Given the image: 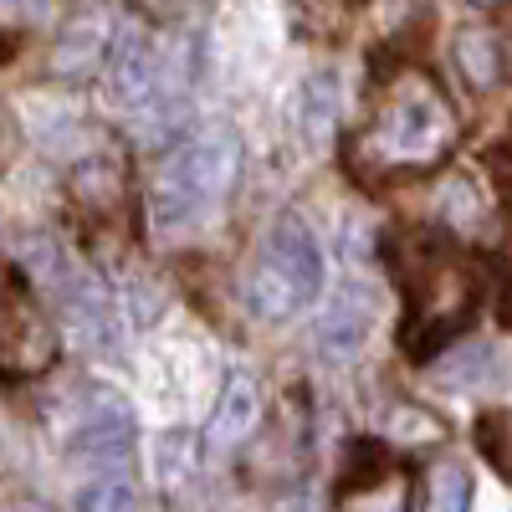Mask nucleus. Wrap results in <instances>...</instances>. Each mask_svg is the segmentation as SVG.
Masks as SVG:
<instances>
[{
  "instance_id": "18",
  "label": "nucleus",
  "mask_w": 512,
  "mask_h": 512,
  "mask_svg": "<svg viewBox=\"0 0 512 512\" xmlns=\"http://www.w3.org/2000/svg\"><path fill=\"white\" fill-rule=\"evenodd\" d=\"M477 446L497 472L512 482V410H487L477 420Z\"/></svg>"
},
{
  "instance_id": "11",
  "label": "nucleus",
  "mask_w": 512,
  "mask_h": 512,
  "mask_svg": "<svg viewBox=\"0 0 512 512\" xmlns=\"http://www.w3.org/2000/svg\"><path fill=\"white\" fill-rule=\"evenodd\" d=\"M108 62V21L98 11H82L67 21V31L57 36V52H52V72L62 77H88L93 67Z\"/></svg>"
},
{
  "instance_id": "13",
  "label": "nucleus",
  "mask_w": 512,
  "mask_h": 512,
  "mask_svg": "<svg viewBox=\"0 0 512 512\" xmlns=\"http://www.w3.org/2000/svg\"><path fill=\"white\" fill-rule=\"evenodd\" d=\"M431 379L441 384V390L472 395V390H487V384L502 379V359H497V349H487V344H461V349H446V354L431 364Z\"/></svg>"
},
{
  "instance_id": "19",
  "label": "nucleus",
  "mask_w": 512,
  "mask_h": 512,
  "mask_svg": "<svg viewBox=\"0 0 512 512\" xmlns=\"http://www.w3.org/2000/svg\"><path fill=\"white\" fill-rule=\"evenodd\" d=\"M195 436L190 431H169L164 441H159V477L164 482H185L190 472H195Z\"/></svg>"
},
{
  "instance_id": "9",
  "label": "nucleus",
  "mask_w": 512,
  "mask_h": 512,
  "mask_svg": "<svg viewBox=\"0 0 512 512\" xmlns=\"http://www.w3.org/2000/svg\"><path fill=\"white\" fill-rule=\"evenodd\" d=\"M67 190H72V205H77L88 221H113V216H118V205H123L128 180H123V164H118V159H108V154H88V159L72 169Z\"/></svg>"
},
{
  "instance_id": "16",
  "label": "nucleus",
  "mask_w": 512,
  "mask_h": 512,
  "mask_svg": "<svg viewBox=\"0 0 512 512\" xmlns=\"http://www.w3.org/2000/svg\"><path fill=\"white\" fill-rule=\"evenodd\" d=\"M333 118H338V82L328 72H318L303 88V139L323 144L333 134Z\"/></svg>"
},
{
  "instance_id": "4",
  "label": "nucleus",
  "mask_w": 512,
  "mask_h": 512,
  "mask_svg": "<svg viewBox=\"0 0 512 512\" xmlns=\"http://www.w3.org/2000/svg\"><path fill=\"white\" fill-rule=\"evenodd\" d=\"M318 282H323V256H318L313 231L297 216H282L262 236L256 262L246 272V303H251V313L267 318V323H282V318L303 313L313 303Z\"/></svg>"
},
{
  "instance_id": "22",
  "label": "nucleus",
  "mask_w": 512,
  "mask_h": 512,
  "mask_svg": "<svg viewBox=\"0 0 512 512\" xmlns=\"http://www.w3.org/2000/svg\"><path fill=\"white\" fill-rule=\"evenodd\" d=\"M502 180H507V195H512V159L502 164Z\"/></svg>"
},
{
  "instance_id": "24",
  "label": "nucleus",
  "mask_w": 512,
  "mask_h": 512,
  "mask_svg": "<svg viewBox=\"0 0 512 512\" xmlns=\"http://www.w3.org/2000/svg\"><path fill=\"white\" fill-rule=\"evenodd\" d=\"M477 6H492V0H477Z\"/></svg>"
},
{
  "instance_id": "8",
  "label": "nucleus",
  "mask_w": 512,
  "mask_h": 512,
  "mask_svg": "<svg viewBox=\"0 0 512 512\" xmlns=\"http://www.w3.org/2000/svg\"><path fill=\"white\" fill-rule=\"evenodd\" d=\"M256 415H262V390H256V374L231 369V374H226V390H221V400H216V415H210V431H205L210 451L241 446V441L251 436Z\"/></svg>"
},
{
  "instance_id": "7",
  "label": "nucleus",
  "mask_w": 512,
  "mask_h": 512,
  "mask_svg": "<svg viewBox=\"0 0 512 512\" xmlns=\"http://www.w3.org/2000/svg\"><path fill=\"white\" fill-rule=\"evenodd\" d=\"M369 328H374V292L349 282V287L328 303V313L318 318V349H323V359H333V364L354 359V354L364 349Z\"/></svg>"
},
{
  "instance_id": "5",
  "label": "nucleus",
  "mask_w": 512,
  "mask_h": 512,
  "mask_svg": "<svg viewBox=\"0 0 512 512\" xmlns=\"http://www.w3.org/2000/svg\"><path fill=\"white\" fill-rule=\"evenodd\" d=\"M57 364V328L26 277H0V374L36 379Z\"/></svg>"
},
{
  "instance_id": "21",
  "label": "nucleus",
  "mask_w": 512,
  "mask_h": 512,
  "mask_svg": "<svg viewBox=\"0 0 512 512\" xmlns=\"http://www.w3.org/2000/svg\"><path fill=\"white\" fill-rule=\"evenodd\" d=\"M502 318L512 323V282H507V297H502Z\"/></svg>"
},
{
  "instance_id": "17",
  "label": "nucleus",
  "mask_w": 512,
  "mask_h": 512,
  "mask_svg": "<svg viewBox=\"0 0 512 512\" xmlns=\"http://www.w3.org/2000/svg\"><path fill=\"white\" fill-rule=\"evenodd\" d=\"M72 512H139V487L123 472H108V477H98L77 492Z\"/></svg>"
},
{
  "instance_id": "15",
  "label": "nucleus",
  "mask_w": 512,
  "mask_h": 512,
  "mask_svg": "<svg viewBox=\"0 0 512 512\" xmlns=\"http://www.w3.org/2000/svg\"><path fill=\"white\" fill-rule=\"evenodd\" d=\"M420 512H472V472H466V461L441 456L425 466Z\"/></svg>"
},
{
  "instance_id": "1",
  "label": "nucleus",
  "mask_w": 512,
  "mask_h": 512,
  "mask_svg": "<svg viewBox=\"0 0 512 512\" xmlns=\"http://www.w3.org/2000/svg\"><path fill=\"white\" fill-rule=\"evenodd\" d=\"M461 139V118L436 88V77H425L420 67L395 72L379 88L364 128L349 139V169L359 180H400L436 169Z\"/></svg>"
},
{
  "instance_id": "20",
  "label": "nucleus",
  "mask_w": 512,
  "mask_h": 512,
  "mask_svg": "<svg viewBox=\"0 0 512 512\" xmlns=\"http://www.w3.org/2000/svg\"><path fill=\"white\" fill-rule=\"evenodd\" d=\"M47 6H52V0H6V11H11V16H21V21L47 16Z\"/></svg>"
},
{
  "instance_id": "12",
  "label": "nucleus",
  "mask_w": 512,
  "mask_h": 512,
  "mask_svg": "<svg viewBox=\"0 0 512 512\" xmlns=\"http://www.w3.org/2000/svg\"><path fill=\"white\" fill-rule=\"evenodd\" d=\"M451 62H456V72L466 77V88H472V93H492L502 82V67H507L502 41L487 26H461L456 41H451Z\"/></svg>"
},
{
  "instance_id": "10",
  "label": "nucleus",
  "mask_w": 512,
  "mask_h": 512,
  "mask_svg": "<svg viewBox=\"0 0 512 512\" xmlns=\"http://www.w3.org/2000/svg\"><path fill=\"white\" fill-rule=\"evenodd\" d=\"M338 512H410V477L400 466H364L344 482Z\"/></svg>"
},
{
  "instance_id": "6",
  "label": "nucleus",
  "mask_w": 512,
  "mask_h": 512,
  "mask_svg": "<svg viewBox=\"0 0 512 512\" xmlns=\"http://www.w3.org/2000/svg\"><path fill=\"white\" fill-rule=\"evenodd\" d=\"M128 446H134V420H128V410L118 400H98L88 415L72 425V456L77 461L123 472V466H128Z\"/></svg>"
},
{
  "instance_id": "23",
  "label": "nucleus",
  "mask_w": 512,
  "mask_h": 512,
  "mask_svg": "<svg viewBox=\"0 0 512 512\" xmlns=\"http://www.w3.org/2000/svg\"><path fill=\"white\" fill-rule=\"evenodd\" d=\"M507 47H512V16H507Z\"/></svg>"
},
{
  "instance_id": "3",
  "label": "nucleus",
  "mask_w": 512,
  "mask_h": 512,
  "mask_svg": "<svg viewBox=\"0 0 512 512\" xmlns=\"http://www.w3.org/2000/svg\"><path fill=\"white\" fill-rule=\"evenodd\" d=\"M400 277H405V349L415 359L436 354L451 333L466 328L477 313L482 277L466 256L446 241H420L400 251Z\"/></svg>"
},
{
  "instance_id": "2",
  "label": "nucleus",
  "mask_w": 512,
  "mask_h": 512,
  "mask_svg": "<svg viewBox=\"0 0 512 512\" xmlns=\"http://www.w3.org/2000/svg\"><path fill=\"white\" fill-rule=\"evenodd\" d=\"M236 169H241V144L231 128L210 123L200 134L180 139L169 149L149 180V226L154 236L175 241L200 231L216 210L226 205L231 185H236Z\"/></svg>"
},
{
  "instance_id": "14",
  "label": "nucleus",
  "mask_w": 512,
  "mask_h": 512,
  "mask_svg": "<svg viewBox=\"0 0 512 512\" xmlns=\"http://www.w3.org/2000/svg\"><path fill=\"white\" fill-rule=\"evenodd\" d=\"M436 216H441L446 231H456V236H492V205H487L482 185H472V175H456V180L441 190Z\"/></svg>"
}]
</instances>
